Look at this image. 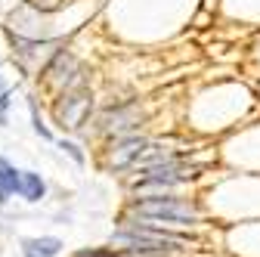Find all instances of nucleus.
<instances>
[{
  "label": "nucleus",
  "instance_id": "obj_1",
  "mask_svg": "<svg viewBox=\"0 0 260 257\" xmlns=\"http://www.w3.org/2000/svg\"><path fill=\"white\" fill-rule=\"evenodd\" d=\"M134 211L140 220L149 223H199L202 211L189 199H174V196H149V199H137Z\"/></svg>",
  "mask_w": 260,
  "mask_h": 257
},
{
  "label": "nucleus",
  "instance_id": "obj_2",
  "mask_svg": "<svg viewBox=\"0 0 260 257\" xmlns=\"http://www.w3.org/2000/svg\"><path fill=\"white\" fill-rule=\"evenodd\" d=\"M195 177V168L192 165H183L177 155L165 158V162H155V165H146L140 168V180H137V192H146V189H174L186 180Z\"/></svg>",
  "mask_w": 260,
  "mask_h": 257
},
{
  "label": "nucleus",
  "instance_id": "obj_3",
  "mask_svg": "<svg viewBox=\"0 0 260 257\" xmlns=\"http://www.w3.org/2000/svg\"><path fill=\"white\" fill-rule=\"evenodd\" d=\"M90 106H93V100L87 90H65L59 106H56V121L62 127H69V131H75V127H81L87 121Z\"/></svg>",
  "mask_w": 260,
  "mask_h": 257
},
{
  "label": "nucleus",
  "instance_id": "obj_4",
  "mask_svg": "<svg viewBox=\"0 0 260 257\" xmlns=\"http://www.w3.org/2000/svg\"><path fill=\"white\" fill-rule=\"evenodd\" d=\"M140 121H143L140 106H134V103H121V106H112V109H106V112L100 115V131L130 137V134L140 127Z\"/></svg>",
  "mask_w": 260,
  "mask_h": 257
},
{
  "label": "nucleus",
  "instance_id": "obj_5",
  "mask_svg": "<svg viewBox=\"0 0 260 257\" xmlns=\"http://www.w3.org/2000/svg\"><path fill=\"white\" fill-rule=\"evenodd\" d=\"M149 149V140H143V137H121L115 146H112V152H109V168H115V171H124V168H130V165H140V158H143V152Z\"/></svg>",
  "mask_w": 260,
  "mask_h": 257
},
{
  "label": "nucleus",
  "instance_id": "obj_6",
  "mask_svg": "<svg viewBox=\"0 0 260 257\" xmlns=\"http://www.w3.org/2000/svg\"><path fill=\"white\" fill-rule=\"evenodd\" d=\"M59 251H62V242L53 239V236L25 239V242H22V254H25V257H56Z\"/></svg>",
  "mask_w": 260,
  "mask_h": 257
},
{
  "label": "nucleus",
  "instance_id": "obj_7",
  "mask_svg": "<svg viewBox=\"0 0 260 257\" xmlns=\"http://www.w3.org/2000/svg\"><path fill=\"white\" fill-rule=\"evenodd\" d=\"M19 192H22V199H28V202H41V199L47 196V183L41 180V174L25 171V174L19 177Z\"/></svg>",
  "mask_w": 260,
  "mask_h": 257
},
{
  "label": "nucleus",
  "instance_id": "obj_8",
  "mask_svg": "<svg viewBox=\"0 0 260 257\" xmlns=\"http://www.w3.org/2000/svg\"><path fill=\"white\" fill-rule=\"evenodd\" d=\"M19 171L7 162V158H0V189H7V192H19Z\"/></svg>",
  "mask_w": 260,
  "mask_h": 257
},
{
  "label": "nucleus",
  "instance_id": "obj_9",
  "mask_svg": "<svg viewBox=\"0 0 260 257\" xmlns=\"http://www.w3.org/2000/svg\"><path fill=\"white\" fill-rule=\"evenodd\" d=\"M78 257H130V254L115 248H87V251H78Z\"/></svg>",
  "mask_w": 260,
  "mask_h": 257
},
{
  "label": "nucleus",
  "instance_id": "obj_10",
  "mask_svg": "<svg viewBox=\"0 0 260 257\" xmlns=\"http://www.w3.org/2000/svg\"><path fill=\"white\" fill-rule=\"evenodd\" d=\"M59 149H65V152H69V155L75 158L78 165H84V152H81V149H78L75 143H65V140H62V143H59Z\"/></svg>",
  "mask_w": 260,
  "mask_h": 257
},
{
  "label": "nucleus",
  "instance_id": "obj_11",
  "mask_svg": "<svg viewBox=\"0 0 260 257\" xmlns=\"http://www.w3.org/2000/svg\"><path fill=\"white\" fill-rule=\"evenodd\" d=\"M7 106H10V93H0V124H7Z\"/></svg>",
  "mask_w": 260,
  "mask_h": 257
},
{
  "label": "nucleus",
  "instance_id": "obj_12",
  "mask_svg": "<svg viewBox=\"0 0 260 257\" xmlns=\"http://www.w3.org/2000/svg\"><path fill=\"white\" fill-rule=\"evenodd\" d=\"M7 196H10V192H7V189H0V205H4V202H7Z\"/></svg>",
  "mask_w": 260,
  "mask_h": 257
}]
</instances>
